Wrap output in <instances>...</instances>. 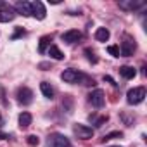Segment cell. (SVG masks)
I'll list each match as a JSON object with an SVG mask.
<instances>
[{
  "label": "cell",
  "instance_id": "cell-1",
  "mask_svg": "<svg viewBox=\"0 0 147 147\" xmlns=\"http://www.w3.org/2000/svg\"><path fill=\"white\" fill-rule=\"evenodd\" d=\"M145 95H147V94H145V88H144V87H135V88L128 90V94H126V102H128L130 106H137V104L144 102Z\"/></svg>",
  "mask_w": 147,
  "mask_h": 147
},
{
  "label": "cell",
  "instance_id": "cell-2",
  "mask_svg": "<svg viewBox=\"0 0 147 147\" xmlns=\"http://www.w3.org/2000/svg\"><path fill=\"white\" fill-rule=\"evenodd\" d=\"M73 133H75L80 140H88L94 137V130L87 125H82V123H75L73 125Z\"/></svg>",
  "mask_w": 147,
  "mask_h": 147
},
{
  "label": "cell",
  "instance_id": "cell-3",
  "mask_svg": "<svg viewBox=\"0 0 147 147\" xmlns=\"http://www.w3.org/2000/svg\"><path fill=\"white\" fill-rule=\"evenodd\" d=\"M82 76H83V73H80L78 69H73V67L64 69V71L61 73V78H62V82H66V83H80V82H82Z\"/></svg>",
  "mask_w": 147,
  "mask_h": 147
},
{
  "label": "cell",
  "instance_id": "cell-4",
  "mask_svg": "<svg viewBox=\"0 0 147 147\" xmlns=\"http://www.w3.org/2000/svg\"><path fill=\"white\" fill-rule=\"evenodd\" d=\"M49 147H71V142L66 135L62 133H52L49 137V142H47Z\"/></svg>",
  "mask_w": 147,
  "mask_h": 147
},
{
  "label": "cell",
  "instance_id": "cell-5",
  "mask_svg": "<svg viewBox=\"0 0 147 147\" xmlns=\"http://www.w3.org/2000/svg\"><path fill=\"white\" fill-rule=\"evenodd\" d=\"M118 7L121 11H128V12H133V11H138L142 7H145V2L142 0H119L118 2Z\"/></svg>",
  "mask_w": 147,
  "mask_h": 147
},
{
  "label": "cell",
  "instance_id": "cell-6",
  "mask_svg": "<svg viewBox=\"0 0 147 147\" xmlns=\"http://www.w3.org/2000/svg\"><path fill=\"white\" fill-rule=\"evenodd\" d=\"M14 18H16L14 7H11L9 4L0 2V23H11Z\"/></svg>",
  "mask_w": 147,
  "mask_h": 147
},
{
  "label": "cell",
  "instance_id": "cell-7",
  "mask_svg": "<svg viewBox=\"0 0 147 147\" xmlns=\"http://www.w3.org/2000/svg\"><path fill=\"white\" fill-rule=\"evenodd\" d=\"M135 49H137L135 40H131V38H128V36H126V38L121 42V47H119V55H123V57H130V55H133Z\"/></svg>",
  "mask_w": 147,
  "mask_h": 147
},
{
  "label": "cell",
  "instance_id": "cell-8",
  "mask_svg": "<svg viewBox=\"0 0 147 147\" xmlns=\"http://www.w3.org/2000/svg\"><path fill=\"white\" fill-rule=\"evenodd\" d=\"M18 102L21 106H30L33 102V90L28 87H21L18 90Z\"/></svg>",
  "mask_w": 147,
  "mask_h": 147
},
{
  "label": "cell",
  "instance_id": "cell-9",
  "mask_svg": "<svg viewBox=\"0 0 147 147\" xmlns=\"http://www.w3.org/2000/svg\"><path fill=\"white\" fill-rule=\"evenodd\" d=\"M88 102L94 106V107H104V104H106V95H104V92L100 90V88H97V90H94L90 95H88Z\"/></svg>",
  "mask_w": 147,
  "mask_h": 147
},
{
  "label": "cell",
  "instance_id": "cell-10",
  "mask_svg": "<svg viewBox=\"0 0 147 147\" xmlns=\"http://www.w3.org/2000/svg\"><path fill=\"white\" fill-rule=\"evenodd\" d=\"M31 16L36 18L38 21H43L45 16H47V11H45V5L40 2V0H36V2L31 4Z\"/></svg>",
  "mask_w": 147,
  "mask_h": 147
},
{
  "label": "cell",
  "instance_id": "cell-11",
  "mask_svg": "<svg viewBox=\"0 0 147 147\" xmlns=\"http://www.w3.org/2000/svg\"><path fill=\"white\" fill-rule=\"evenodd\" d=\"M14 11H16V14H21L24 18H30L31 16V4L30 2H24V0H19V2H16V5H14Z\"/></svg>",
  "mask_w": 147,
  "mask_h": 147
},
{
  "label": "cell",
  "instance_id": "cell-12",
  "mask_svg": "<svg viewBox=\"0 0 147 147\" xmlns=\"http://www.w3.org/2000/svg\"><path fill=\"white\" fill-rule=\"evenodd\" d=\"M62 42H66V43H76L78 40H82V31H78V30H69V31H66V33H62Z\"/></svg>",
  "mask_w": 147,
  "mask_h": 147
},
{
  "label": "cell",
  "instance_id": "cell-13",
  "mask_svg": "<svg viewBox=\"0 0 147 147\" xmlns=\"http://www.w3.org/2000/svg\"><path fill=\"white\" fill-rule=\"evenodd\" d=\"M119 75L125 78V80H131L137 76V69L133 66H121L119 67Z\"/></svg>",
  "mask_w": 147,
  "mask_h": 147
},
{
  "label": "cell",
  "instance_id": "cell-14",
  "mask_svg": "<svg viewBox=\"0 0 147 147\" xmlns=\"http://www.w3.org/2000/svg\"><path fill=\"white\" fill-rule=\"evenodd\" d=\"M40 90H42V94H43V97L45 99H54V87L49 83V82H42L40 83Z\"/></svg>",
  "mask_w": 147,
  "mask_h": 147
},
{
  "label": "cell",
  "instance_id": "cell-15",
  "mask_svg": "<svg viewBox=\"0 0 147 147\" xmlns=\"http://www.w3.org/2000/svg\"><path fill=\"white\" fill-rule=\"evenodd\" d=\"M31 121H33V118H31L30 113H21L19 114V128L21 130H26L31 125Z\"/></svg>",
  "mask_w": 147,
  "mask_h": 147
},
{
  "label": "cell",
  "instance_id": "cell-16",
  "mask_svg": "<svg viewBox=\"0 0 147 147\" xmlns=\"http://www.w3.org/2000/svg\"><path fill=\"white\" fill-rule=\"evenodd\" d=\"M109 36H111V33L107 28H97L95 30V40L97 42H107Z\"/></svg>",
  "mask_w": 147,
  "mask_h": 147
},
{
  "label": "cell",
  "instance_id": "cell-17",
  "mask_svg": "<svg viewBox=\"0 0 147 147\" xmlns=\"http://www.w3.org/2000/svg\"><path fill=\"white\" fill-rule=\"evenodd\" d=\"M50 42H52V38H50L49 35L42 36V38H40V43H38V52H40V54H45L47 49L50 47Z\"/></svg>",
  "mask_w": 147,
  "mask_h": 147
},
{
  "label": "cell",
  "instance_id": "cell-18",
  "mask_svg": "<svg viewBox=\"0 0 147 147\" xmlns=\"http://www.w3.org/2000/svg\"><path fill=\"white\" fill-rule=\"evenodd\" d=\"M49 55H50L52 59H55V61L64 59V54L61 52V49H59L57 45H50V47H49Z\"/></svg>",
  "mask_w": 147,
  "mask_h": 147
},
{
  "label": "cell",
  "instance_id": "cell-19",
  "mask_svg": "<svg viewBox=\"0 0 147 147\" xmlns=\"http://www.w3.org/2000/svg\"><path fill=\"white\" fill-rule=\"evenodd\" d=\"M121 137H123V133H121V131H111V133L104 135V137L100 138V142H107V140H113V138H121Z\"/></svg>",
  "mask_w": 147,
  "mask_h": 147
},
{
  "label": "cell",
  "instance_id": "cell-20",
  "mask_svg": "<svg viewBox=\"0 0 147 147\" xmlns=\"http://www.w3.org/2000/svg\"><path fill=\"white\" fill-rule=\"evenodd\" d=\"M85 55H87V59H88L92 64H95V62L99 61V59H97V55L94 54V50H92V49H85Z\"/></svg>",
  "mask_w": 147,
  "mask_h": 147
},
{
  "label": "cell",
  "instance_id": "cell-21",
  "mask_svg": "<svg viewBox=\"0 0 147 147\" xmlns=\"http://www.w3.org/2000/svg\"><path fill=\"white\" fill-rule=\"evenodd\" d=\"M26 142H28V145H31V147H36V145L40 144V138H38L36 135H28V137H26Z\"/></svg>",
  "mask_w": 147,
  "mask_h": 147
},
{
  "label": "cell",
  "instance_id": "cell-22",
  "mask_svg": "<svg viewBox=\"0 0 147 147\" xmlns=\"http://www.w3.org/2000/svg\"><path fill=\"white\" fill-rule=\"evenodd\" d=\"M107 52H109L113 57H119V47H118V45H109V47H107Z\"/></svg>",
  "mask_w": 147,
  "mask_h": 147
},
{
  "label": "cell",
  "instance_id": "cell-23",
  "mask_svg": "<svg viewBox=\"0 0 147 147\" xmlns=\"http://www.w3.org/2000/svg\"><path fill=\"white\" fill-rule=\"evenodd\" d=\"M106 121H107V116H102V118H99V119L95 121V126H102Z\"/></svg>",
  "mask_w": 147,
  "mask_h": 147
},
{
  "label": "cell",
  "instance_id": "cell-24",
  "mask_svg": "<svg viewBox=\"0 0 147 147\" xmlns=\"http://www.w3.org/2000/svg\"><path fill=\"white\" fill-rule=\"evenodd\" d=\"M23 35H24V30H23V28H18V31L14 33V36H12V38L16 40V38H19V36H23Z\"/></svg>",
  "mask_w": 147,
  "mask_h": 147
},
{
  "label": "cell",
  "instance_id": "cell-25",
  "mask_svg": "<svg viewBox=\"0 0 147 147\" xmlns=\"http://www.w3.org/2000/svg\"><path fill=\"white\" fill-rule=\"evenodd\" d=\"M49 66H50L49 62H40V64H38V67H40V69H47Z\"/></svg>",
  "mask_w": 147,
  "mask_h": 147
},
{
  "label": "cell",
  "instance_id": "cell-26",
  "mask_svg": "<svg viewBox=\"0 0 147 147\" xmlns=\"http://www.w3.org/2000/svg\"><path fill=\"white\" fill-rule=\"evenodd\" d=\"M0 138H2V140H9V138H11V135H7V133H2V131H0Z\"/></svg>",
  "mask_w": 147,
  "mask_h": 147
},
{
  "label": "cell",
  "instance_id": "cell-27",
  "mask_svg": "<svg viewBox=\"0 0 147 147\" xmlns=\"http://www.w3.org/2000/svg\"><path fill=\"white\" fill-rule=\"evenodd\" d=\"M104 80H107V82H109V83H113V85H116V83H114V80H113V78H111V76H104Z\"/></svg>",
  "mask_w": 147,
  "mask_h": 147
},
{
  "label": "cell",
  "instance_id": "cell-28",
  "mask_svg": "<svg viewBox=\"0 0 147 147\" xmlns=\"http://www.w3.org/2000/svg\"><path fill=\"white\" fill-rule=\"evenodd\" d=\"M2 125H4V118H2V116H0V126H2Z\"/></svg>",
  "mask_w": 147,
  "mask_h": 147
},
{
  "label": "cell",
  "instance_id": "cell-29",
  "mask_svg": "<svg viewBox=\"0 0 147 147\" xmlns=\"http://www.w3.org/2000/svg\"><path fill=\"white\" fill-rule=\"evenodd\" d=\"M107 147H121V145H107Z\"/></svg>",
  "mask_w": 147,
  "mask_h": 147
}]
</instances>
